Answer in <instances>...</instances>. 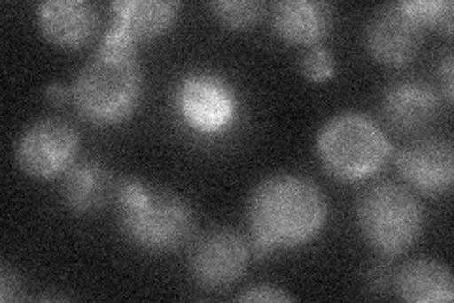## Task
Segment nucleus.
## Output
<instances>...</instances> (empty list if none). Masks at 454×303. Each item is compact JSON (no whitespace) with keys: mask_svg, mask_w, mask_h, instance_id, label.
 Segmentation results:
<instances>
[{"mask_svg":"<svg viewBox=\"0 0 454 303\" xmlns=\"http://www.w3.org/2000/svg\"><path fill=\"white\" fill-rule=\"evenodd\" d=\"M247 212L255 252L267 254L317 239L328 222V201L310 179L278 172L254 187Z\"/></svg>","mask_w":454,"mask_h":303,"instance_id":"f257e3e1","label":"nucleus"},{"mask_svg":"<svg viewBox=\"0 0 454 303\" xmlns=\"http://www.w3.org/2000/svg\"><path fill=\"white\" fill-rule=\"evenodd\" d=\"M114 197L121 234L137 249L165 254L178 251L193 237V209L178 194L138 179H123Z\"/></svg>","mask_w":454,"mask_h":303,"instance_id":"f03ea898","label":"nucleus"},{"mask_svg":"<svg viewBox=\"0 0 454 303\" xmlns=\"http://www.w3.org/2000/svg\"><path fill=\"white\" fill-rule=\"evenodd\" d=\"M145 92V75L133 52L98 48L76 75L70 99L93 125H116L133 116Z\"/></svg>","mask_w":454,"mask_h":303,"instance_id":"7ed1b4c3","label":"nucleus"},{"mask_svg":"<svg viewBox=\"0 0 454 303\" xmlns=\"http://www.w3.org/2000/svg\"><path fill=\"white\" fill-rule=\"evenodd\" d=\"M317 152L332 177L360 182L375 177L388 163L392 147L377 122L362 112H343L324 124Z\"/></svg>","mask_w":454,"mask_h":303,"instance_id":"20e7f679","label":"nucleus"},{"mask_svg":"<svg viewBox=\"0 0 454 303\" xmlns=\"http://www.w3.org/2000/svg\"><path fill=\"white\" fill-rule=\"evenodd\" d=\"M356 222L365 243L380 256H400L419 241L424 211L405 186L377 182L356 203Z\"/></svg>","mask_w":454,"mask_h":303,"instance_id":"39448f33","label":"nucleus"},{"mask_svg":"<svg viewBox=\"0 0 454 303\" xmlns=\"http://www.w3.org/2000/svg\"><path fill=\"white\" fill-rule=\"evenodd\" d=\"M180 118L193 132L216 135L235 122L239 100L233 85L212 72H193L184 76L175 92Z\"/></svg>","mask_w":454,"mask_h":303,"instance_id":"423d86ee","label":"nucleus"},{"mask_svg":"<svg viewBox=\"0 0 454 303\" xmlns=\"http://www.w3.org/2000/svg\"><path fill=\"white\" fill-rule=\"evenodd\" d=\"M78 129L65 118H42L28 125L16 144V162L25 175L53 179L76 162Z\"/></svg>","mask_w":454,"mask_h":303,"instance_id":"0eeeda50","label":"nucleus"},{"mask_svg":"<svg viewBox=\"0 0 454 303\" xmlns=\"http://www.w3.org/2000/svg\"><path fill=\"white\" fill-rule=\"evenodd\" d=\"M426 28L413 0L385 4L375 10L365 25L367 52L385 67H405L420 52Z\"/></svg>","mask_w":454,"mask_h":303,"instance_id":"6e6552de","label":"nucleus"},{"mask_svg":"<svg viewBox=\"0 0 454 303\" xmlns=\"http://www.w3.org/2000/svg\"><path fill=\"white\" fill-rule=\"evenodd\" d=\"M250 262V244L231 227H210L192 239L188 269L192 279L208 291L235 284Z\"/></svg>","mask_w":454,"mask_h":303,"instance_id":"1a4fd4ad","label":"nucleus"},{"mask_svg":"<svg viewBox=\"0 0 454 303\" xmlns=\"http://www.w3.org/2000/svg\"><path fill=\"white\" fill-rule=\"evenodd\" d=\"M178 8L180 4L173 0H118V3H112V21L98 48L135 53L140 42L158 38L173 27Z\"/></svg>","mask_w":454,"mask_h":303,"instance_id":"9d476101","label":"nucleus"},{"mask_svg":"<svg viewBox=\"0 0 454 303\" xmlns=\"http://www.w3.org/2000/svg\"><path fill=\"white\" fill-rule=\"evenodd\" d=\"M395 169L417 192L426 195H443L454 182L452 142L442 137L411 140L395 154Z\"/></svg>","mask_w":454,"mask_h":303,"instance_id":"9b49d317","label":"nucleus"},{"mask_svg":"<svg viewBox=\"0 0 454 303\" xmlns=\"http://www.w3.org/2000/svg\"><path fill=\"white\" fill-rule=\"evenodd\" d=\"M382 118L397 133H419L439 114V95L432 84L407 78L397 80L382 95Z\"/></svg>","mask_w":454,"mask_h":303,"instance_id":"f8f14e48","label":"nucleus"},{"mask_svg":"<svg viewBox=\"0 0 454 303\" xmlns=\"http://www.w3.org/2000/svg\"><path fill=\"white\" fill-rule=\"evenodd\" d=\"M42 35L51 44L78 50L93 38L98 28V10L85 0H46L36 8Z\"/></svg>","mask_w":454,"mask_h":303,"instance_id":"ddd939ff","label":"nucleus"},{"mask_svg":"<svg viewBox=\"0 0 454 303\" xmlns=\"http://www.w3.org/2000/svg\"><path fill=\"white\" fill-rule=\"evenodd\" d=\"M333 8L324 0H282L273 4L275 35L292 46L312 48L332 33Z\"/></svg>","mask_w":454,"mask_h":303,"instance_id":"4468645a","label":"nucleus"},{"mask_svg":"<svg viewBox=\"0 0 454 303\" xmlns=\"http://www.w3.org/2000/svg\"><path fill=\"white\" fill-rule=\"evenodd\" d=\"M112 172L95 160L74 162L65 172L61 197L67 209L74 214H91L101 211L116 194Z\"/></svg>","mask_w":454,"mask_h":303,"instance_id":"2eb2a0df","label":"nucleus"},{"mask_svg":"<svg viewBox=\"0 0 454 303\" xmlns=\"http://www.w3.org/2000/svg\"><path fill=\"white\" fill-rule=\"evenodd\" d=\"M397 296L409 303H449L454 299L450 269L432 258H417L394 273Z\"/></svg>","mask_w":454,"mask_h":303,"instance_id":"dca6fc26","label":"nucleus"},{"mask_svg":"<svg viewBox=\"0 0 454 303\" xmlns=\"http://www.w3.org/2000/svg\"><path fill=\"white\" fill-rule=\"evenodd\" d=\"M208 8L223 27L235 31L254 27L265 13V4L254 0H220V3H210Z\"/></svg>","mask_w":454,"mask_h":303,"instance_id":"f3484780","label":"nucleus"},{"mask_svg":"<svg viewBox=\"0 0 454 303\" xmlns=\"http://www.w3.org/2000/svg\"><path fill=\"white\" fill-rule=\"evenodd\" d=\"M301 72L303 76L309 82H328L335 76V60L330 53V50H325L324 46H312L307 48L305 53L301 55Z\"/></svg>","mask_w":454,"mask_h":303,"instance_id":"a211bd4d","label":"nucleus"},{"mask_svg":"<svg viewBox=\"0 0 454 303\" xmlns=\"http://www.w3.org/2000/svg\"><path fill=\"white\" fill-rule=\"evenodd\" d=\"M422 21L428 28H439L445 35L452 33V3L450 0H413Z\"/></svg>","mask_w":454,"mask_h":303,"instance_id":"6ab92c4d","label":"nucleus"},{"mask_svg":"<svg viewBox=\"0 0 454 303\" xmlns=\"http://www.w3.org/2000/svg\"><path fill=\"white\" fill-rule=\"evenodd\" d=\"M294 298L284 292L282 288L275 284H254L239 296V301H258V303H280V301H292Z\"/></svg>","mask_w":454,"mask_h":303,"instance_id":"aec40b11","label":"nucleus"},{"mask_svg":"<svg viewBox=\"0 0 454 303\" xmlns=\"http://www.w3.org/2000/svg\"><path fill=\"white\" fill-rule=\"evenodd\" d=\"M23 284L16 271L8 266L0 267V301L10 303L13 299H21Z\"/></svg>","mask_w":454,"mask_h":303,"instance_id":"412c9836","label":"nucleus"},{"mask_svg":"<svg viewBox=\"0 0 454 303\" xmlns=\"http://www.w3.org/2000/svg\"><path fill=\"white\" fill-rule=\"evenodd\" d=\"M452 75H454V68H452V52H447V55L443 57V63L439 67V76H442V85H443V93L447 103H452Z\"/></svg>","mask_w":454,"mask_h":303,"instance_id":"4be33fe9","label":"nucleus"},{"mask_svg":"<svg viewBox=\"0 0 454 303\" xmlns=\"http://www.w3.org/2000/svg\"><path fill=\"white\" fill-rule=\"evenodd\" d=\"M70 97V90H65L61 84H50L46 88V99L50 100V103L53 105H59V103H65V100Z\"/></svg>","mask_w":454,"mask_h":303,"instance_id":"5701e85b","label":"nucleus"}]
</instances>
